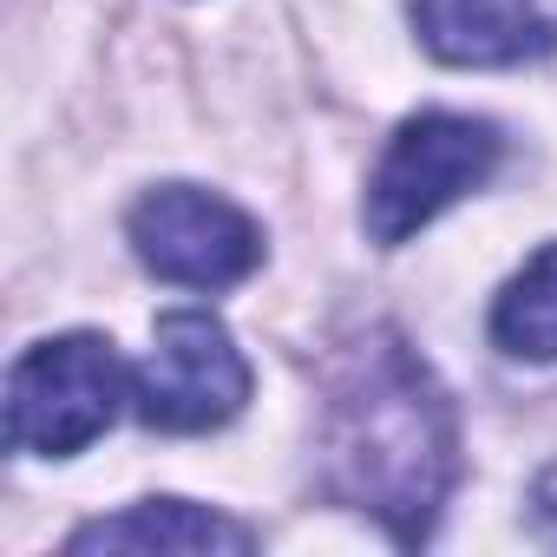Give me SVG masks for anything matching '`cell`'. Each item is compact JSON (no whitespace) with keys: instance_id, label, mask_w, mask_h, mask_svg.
Here are the masks:
<instances>
[{"instance_id":"cell-5","label":"cell","mask_w":557,"mask_h":557,"mask_svg":"<svg viewBox=\"0 0 557 557\" xmlns=\"http://www.w3.org/2000/svg\"><path fill=\"white\" fill-rule=\"evenodd\" d=\"M132 249L151 275L184 289H230L262 262V230L216 190L158 184L132 203Z\"/></svg>"},{"instance_id":"cell-2","label":"cell","mask_w":557,"mask_h":557,"mask_svg":"<svg viewBox=\"0 0 557 557\" xmlns=\"http://www.w3.org/2000/svg\"><path fill=\"white\" fill-rule=\"evenodd\" d=\"M498 132L485 119L466 112H420L394 132V145L381 151L374 177H368V236L381 249H400L407 236H420L446 203H459L466 190H479L498 171Z\"/></svg>"},{"instance_id":"cell-3","label":"cell","mask_w":557,"mask_h":557,"mask_svg":"<svg viewBox=\"0 0 557 557\" xmlns=\"http://www.w3.org/2000/svg\"><path fill=\"white\" fill-rule=\"evenodd\" d=\"M125 400V368L106 335H53L27 348L8 374V440L34 459L86 453Z\"/></svg>"},{"instance_id":"cell-6","label":"cell","mask_w":557,"mask_h":557,"mask_svg":"<svg viewBox=\"0 0 557 557\" xmlns=\"http://www.w3.org/2000/svg\"><path fill=\"white\" fill-rule=\"evenodd\" d=\"M413 27L446 66H524L557 53V14L544 0H413Z\"/></svg>"},{"instance_id":"cell-8","label":"cell","mask_w":557,"mask_h":557,"mask_svg":"<svg viewBox=\"0 0 557 557\" xmlns=\"http://www.w3.org/2000/svg\"><path fill=\"white\" fill-rule=\"evenodd\" d=\"M492 342L511 361H557V243H544L492 302Z\"/></svg>"},{"instance_id":"cell-7","label":"cell","mask_w":557,"mask_h":557,"mask_svg":"<svg viewBox=\"0 0 557 557\" xmlns=\"http://www.w3.org/2000/svg\"><path fill=\"white\" fill-rule=\"evenodd\" d=\"M66 550L73 557H86V550H138V557H151V550H184V557L223 550V557H243V550H256V531L223 518V511H203L190 498H145V505H125L119 518L79 524L66 537Z\"/></svg>"},{"instance_id":"cell-4","label":"cell","mask_w":557,"mask_h":557,"mask_svg":"<svg viewBox=\"0 0 557 557\" xmlns=\"http://www.w3.org/2000/svg\"><path fill=\"white\" fill-rule=\"evenodd\" d=\"M132 400H138V420L158 433H210L243 413L249 361L216 315L171 309L151 329V355L132 374Z\"/></svg>"},{"instance_id":"cell-1","label":"cell","mask_w":557,"mask_h":557,"mask_svg":"<svg viewBox=\"0 0 557 557\" xmlns=\"http://www.w3.org/2000/svg\"><path fill=\"white\" fill-rule=\"evenodd\" d=\"M322 394L329 485L394 544H426L459 472V426L433 368L394 329H368L329 361Z\"/></svg>"}]
</instances>
